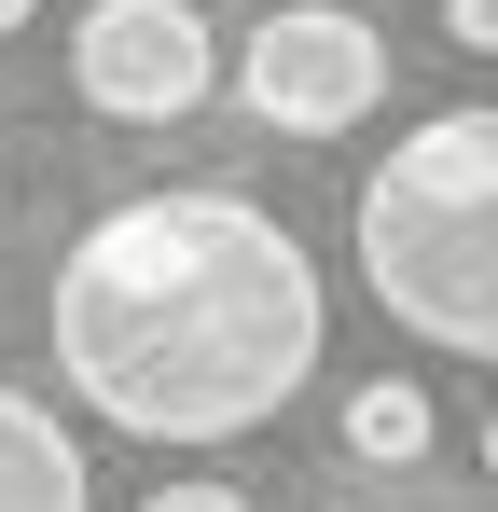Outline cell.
<instances>
[{"label": "cell", "instance_id": "4", "mask_svg": "<svg viewBox=\"0 0 498 512\" xmlns=\"http://www.w3.org/2000/svg\"><path fill=\"white\" fill-rule=\"evenodd\" d=\"M222 84V28L194 0H83L70 14V97L97 125H180Z\"/></svg>", "mask_w": 498, "mask_h": 512}, {"label": "cell", "instance_id": "5", "mask_svg": "<svg viewBox=\"0 0 498 512\" xmlns=\"http://www.w3.org/2000/svg\"><path fill=\"white\" fill-rule=\"evenodd\" d=\"M0 512H97L83 443L56 429V402H28V388H0Z\"/></svg>", "mask_w": 498, "mask_h": 512}, {"label": "cell", "instance_id": "9", "mask_svg": "<svg viewBox=\"0 0 498 512\" xmlns=\"http://www.w3.org/2000/svg\"><path fill=\"white\" fill-rule=\"evenodd\" d=\"M28 14H42V0H0V42H14V28H28Z\"/></svg>", "mask_w": 498, "mask_h": 512}, {"label": "cell", "instance_id": "8", "mask_svg": "<svg viewBox=\"0 0 498 512\" xmlns=\"http://www.w3.org/2000/svg\"><path fill=\"white\" fill-rule=\"evenodd\" d=\"M139 512H249L236 485H166V499H139Z\"/></svg>", "mask_w": 498, "mask_h": 512}, {"label": "cell", "instance_id": "1", "mask_svg": "<svg viewBox=\"0 0 498 512\" xmlns=\"http://www.w3.org/2000/svg\"><path fill=\"white\" fill-rule=\"evenodd\" d=\"M42 333H56V388L97 429L236 443V429L291 416V388L332 346V305H319V263L277 208H249V194H125L56 250Z\"/></svg>", "mask_w": 498, "mask_h": 512}, {"label": "cell", "instance_id": "3", "mask_svg": "<svg viewBox=\"0 0 498 512\" xmlns=\"http://www.w3.org/2000/svg\"><path fill=\"white\" fill-rule=\"evenodd\" d=\"M236 97L277 139H346L374 97H388V28L346 14V0H277L236 56Z\"/></svg>", "mask_w": 498, "mask_h": 512}, {"label": "cell", "instance_id": "7", "mask_svg": "<svg viewBox=\"0 0 498 512\" xmlns=\"http://www.w3.org/2000/svg\"><path fill=\"white\" fill-rule=\"evenodd\" d=\"M443 42H471V56H485V42H498V0H443Z\"/></svg>", "mask_w": 498, "mask_h": 512}, {"label": "cell", "instance_id": "6", "mask_svg": "<svg viewBox=\"0 0 498 512\" xmlns=\"http://www.w3.org/2000/svg\"><path fill=\"white\" fill-rule=\"evenodd\" d=\"M429 443H443V416H429V388H402V374L346 388V457H360V471H415Z\"/></svg>", "mask_w": 498, "mask_h": 512}, {"label": "cell", "instance_id": "2", "mask_svg": "<svg viewBox=\"0 0 498 512\" xmlns=\"http://www.w3.org/2000/svg\"><path fill=\"white\" fill-rule=\"evenodd\" d=\"M360 277L415 346L443 360L498 346V111H429L360 180Z\"/></svg>", "mask_w": 498, "mask_h": 512}]
</instances>
